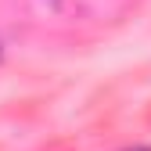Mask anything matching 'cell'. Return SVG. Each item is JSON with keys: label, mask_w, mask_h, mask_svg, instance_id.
Returning <instances> with one entry per match:
<instances>
[{"label": "cell", "mask_w": 151, "mask_h": 151, "mask_svg": "<svg viewBox=\"0 0 151 151\" xmlns=\"http://www.w3.org/2000/svg\"><path fill=\"white\" fill-rule=\"evenodd\" d=\"M133 151H151V147H133Z\"/></svg>", "instance_id": "1"}, {"label": "cell", "mask_w": 151, "mask_h": 151, "mask_svg": "<svg viewBox=\"0 0 151 151\" xmlns=\"http://www.w3.org/2000/svg\"><path fill=\"white\" fill-rule=\"evenodd\" d=\"M0 54H4V50H0Z\"/></svg>", "instance_id": "2"}]
</instances>
